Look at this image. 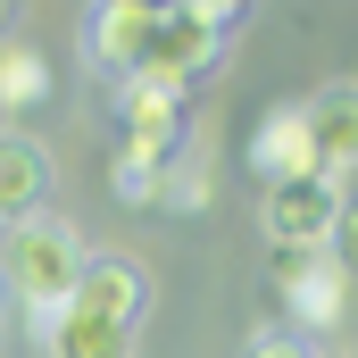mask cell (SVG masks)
Instances as JSON below:
<instances>
[{
  "instance_id": "10",
  "label": "cell",
  "mask_w": 358,
  "mask_h": 358,
  "mask_svg": "<svg viewBox=\"0 0 358 358\" xmlns=\"http://www.w3.org/2000/svg\"><path fill=\"white\" fill-rule=\"evenodd\" d=\"M50 92H59V76L34 42H0V134H17L34 108H50Z\"/></svg>"
},
{
  "instance_id": "9",
  "label": "cell",
  "mask_w": 358,
  "mask_h": 358,
  "mask_svg": "<svg viewBox=\"0 0 358 358\" xmlns=\"http://www.w3.org/2000/svg\"><path fill=\"white\" fill-rule=\"evenodd\" d=\"M50 200V150L34 134H0V225H25Z\"/></svg>"
},
{
  "instance_id": "17",
  "label": "cell",
  "mask_w": 358,
  "mask_h": 358,
  "mask_svg": "<svg viewBox=\"0 0 358 358\" xmlns=\"http://www.w3.org/2000/svg\"><path fill=\"white\" fill-rule=\"evenodd\" d=\"M117 8H183V0H117Z\"/></svg>"
},
{
  "instance_id": "12",
  "label": "cell",
  "mask_w": 358,
  "mask_h": 358,
  "mask_svg": "<svg viewBox=\"0 0 358 358\" xmlns=\"http://www.w3.org/2000/svg\"><path fill=\"white\" fill-rule=\"evenodd\" d=\"M217 200V167H208V150H176L167 167H159V208H176V217H200Z\"/></svg>"
},
{
  "instance_id": "14",
  "label": "cell",
  "mask_w": 358,
  "mask_h": 358,
  "mask_svg": "<svg viewBox=\"0 0 358 358\" xmlns=\"http://www.w3.org/2000/svg\"><path fill=\"white\" fill-rule=\"evenodd\" d=\"M325 259L358 283V200H342V217H334V242H325Z\"/></svg>"
},
{
  "instance_id": "8",
  "label": "cell",
  "mask_w": 358,
  "mask_h": 358,
  "mask_svg": "<svg viewBox=\"0 0 358 358\" xmlns=\"http://www.w3.org/2000/svg\"><path fill=\"white\" fill-rule=\"evenodd\" d=\"M250 176H259V192H267V183H292V176H325V167H317V142H308V125H300V108H267V117H259V134H250Z\"/></svg>"
},
{
  "instance_id": "6",
  "label": "cell",
  "mask_w": 358,
  "mask_h": 358,
  "mask_svg": "<svg viewBox=\"0 0 358 358\" xmlns=\"http://www.w3.org/2000/svg\"><path fill=\"white\" fill-rule=\"evenodd\" d=\"M342 300H350V275L334 267L325 250H292L275 267V308L300 325V334H334L342 325Z\"/></svg>"
},
{
  "instance_id": "11",
  "label": "cell",
  "mask_w": 358,
  "mask_h": 358,
  "mask_svg": "<svg viewBox=\"0 0 358 358\" xmlns=\"http://www.w3.org/2000/svg\"><path fill=\"white\" fill-rule=\"evenodd\" d=\"M42 342H50V358H134V334L108 317H84V308L42 317Z\"/></svg>"
},
{
  "instance_id": "7",
  "label": "cell",
  "mask_w": 358,
  "mask_h": 358,
  "mask_svg": "<svg viewBox=\"0 0 358 358\" xmlns=\"http://www.w3.org/2000/svg\"><path fill=\"white\" fill-rule=\"evenodd\" d=\"M300 125L317 142V167L342 183L358 167V84H325L317 100H300Z\"/></svg>"
},
{
  "instance_id": "13",
  "label": "cell",
  "mask_w": 358,
  "mask_h": 358,
  "mask_svg": "<svg viewBox=\"0 0 358 358\" xmlns=\"http://www.w3.org/2000/svg\"><path fill=\"white\" fill-rule=\"evenodd\" d=\"M108 183H117V200H125V208H159V167L117 159V167H108Z\"/></svg>"
},
{
  "instance_id": "18",
  "label": "cell",
  "mask_w": 358,
  "mask_h": 358,
  "mask_svg": "<svg viewBox=\"0 0 358 358\" xmlns=\"http://www.w3.org/2000/svg\"><path fill=\"white\" fill-rule=\"evenodd\" d=\"M8 17H17V0H0V42H8Z\"/></svg>"
},
{
  "instance_id": "15",
  "label": "cell",
  "mask_w": 358,
  "mask_h": 358,
  "mask_svg": "<svg viewBox=\"0 0 358 358\" xmlns=\"http://www.w3.org/2000/svg\"><path fill=\"white\" fill-rule=\"evenodd\" d=\"M242 358H317V350H308V342H292V334H259Z\"/></svg>"
},
{
  "instance_id": "19",
  "label": "cell",
  "mask_w": 358,
  "mask_h": 358,
  "mask_svg": "<svg viewBox=\"0 0 358 358\" xmlns=\"http://www.w3.org/2000/svg\"><path fill=\"white\" fill-rule=\"evenodd\" d=\"M0 317H8V283H0Z\"/></svg>"
},
{
  "instance_id": "3",
  "label": "cell",
  "mask_w": 358,
  "mask_h": 358,
  "mask_svg": "<svg viewBox=\"0 0 358 358\" xmlns=\"http://www.w3.org/2000/svg\"><path fill=\"white\" fill-rule=\"evenodd\" d=\"M334 217H342V183L334 176L267 183V200H259V234H267L275 250H325L334 242Z\"/></svg>"
},
{
  "instance_id": "1",
  "label": "cell",
  "mask_w": 358,
  "mask_h": 358,
  "mask_svg": "<svg viewBox=\"0 0 358 358\" xmlns=\"http://www.w3.org/2000/svg\"><path fill=\"white\" fill-rule=\"evenodd\" d=\"M84 50H92V67H108L117 84L192 92L208 67H217L225 34L200 25L192 8H117V0H100L92 25H84Z\"/></svg>"
},
{
  "instance_id": "4",
  "label": "cell",
  "mask_w": 358,
  "mask_h": 358,
  "mask_svg": "<svg viewBox=\"0 0 358 358\" xmlns=\"http://www.w3.org/2000/svg\"><path fill=\"white\" fill-rule=\"evenodd\" d=\"M117 125H125V159L142 167H167L176 150H192V108L183 92H159V84H117Z\"/></svg>"
},
{
  "instance_id": "16",
  "label": "cell",
  "mask_w": 358,
  "mask_h": 358,
  "mask_svg": "<svg viewBox=\"0 0 358 358\" xmlns=\"http://www.w3.org/2000/svg\"><path fill=\"white\" fill-rule=\"evenodd\" d=\"M183 8H192V17H200V25H217V34H225V25H234V17H242V8H250V0H183Z\"/></svg>"
},
{
  "instance_id": "5",
  "label": "cell",
  "mask_w": 358,
  "mask_h": 358,
  "mask_svg": "<svg viewBox=\"0 0 358 358\" xmlns=\"http://www.w3.org/2000/svg\"><path fill=\"white\" fill-rule=\"evenodd\" d=\"M67 308L142 334V317H150V275H142V259H125V250H84V275H76Z\"/></svg>"
},
{
  "instance_id": "2",
  "label": "cell",
  "mask_w": 358,
  "mask_h": 358,
  "mask_svg": "<svg viewBox=\"0 0 358 358\" xmlns=\"http://www.w3.org/2000/svg\"><path fill=\"white\" fill-rule=\"evenodd\" d=\"M76 275H84V234H76L67 217L34 208L25 225H8V250H0V283H8V300H25V308H34V325L67 308Z\"/></svg>"
}]
</instances>
